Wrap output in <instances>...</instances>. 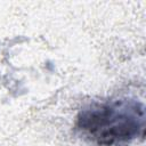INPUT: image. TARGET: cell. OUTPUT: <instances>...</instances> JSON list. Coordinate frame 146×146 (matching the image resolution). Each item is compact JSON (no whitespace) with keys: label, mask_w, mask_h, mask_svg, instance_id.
<instances>
[{"label":"cell","mask_w":146,"mask_h":146,"mask_svg":"<svg viewBox=\"0 0 146 146\" xmlns=\"http://www.w3.org/2000/svg\"><path fill=\"white\" fill-rule=\"evenodd\" d=\"M75 128L84 139L98 146H122L143 137L145 107L128 98L92 103L79 112Z\"/></svg>","instance_id":"cell-1"}]
</instances>
